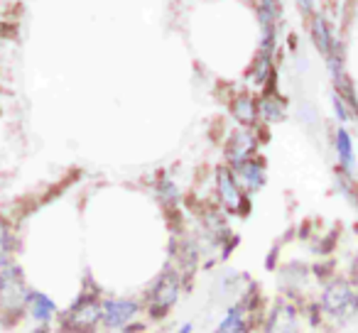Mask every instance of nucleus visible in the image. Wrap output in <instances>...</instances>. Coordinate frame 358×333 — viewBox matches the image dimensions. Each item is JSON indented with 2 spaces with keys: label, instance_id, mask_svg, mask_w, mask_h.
I'll list each match as a JSON object with an SVG mask.
<instances>
[{
  "label": "nucleus",
  "instance_id": "1",
  "mask_svg": "<svg viewBox=\"0 0 358 333\" xmlns=\"http://www.w3.org/2000/svg\"><path fill=\"white\" fill-rule=\"evenodd\" d=\"M322 306L327 313L331 316H353V309H356V294H353V287L343 279H336L331 282L322 294Z\"/></svg>",
  "mask_w": 358,
  "mask_h": 333
},
{
  "label": "nucleus",
  "instance_id": "2",
  "mask_svg": "<svg viewBox=\"0 0 358 333\" xmlns=\"http://www.w3.org/2000/svg\"><path fill=\"white\" fill-rule=\"evenodd\" d=\"M140 313V304L135 299L113 297L101 302V321L108 328H125Z\"/></svg>",
  "mask_w": 358,
  "mask_h": 333
},
{
  "label": "nucleus",
  "instance_id": "3",
  "mask_svg": "<svg viewBox=\"0 0 358 333\" xmlns=\"http://www.w3.org/2000/svg\"><path fill=\"white\" fill-rule=\"evenodd\" d=\"M179 292H182V284H179V277L177 274H162L157 279V284L152 287V304H155V311L157 313H164L169 306H174V302L179 299Z\"/></svg>",
  "mask_w": 358,
  "mask_h": 333
},
{
  "label": "nucleus",
  "instance_id": "4",
  "mask_svg": "<svg viewBox=\"0 0 358 333\" xmlns=\"http://www.w3.org/2000/svg\"><path fill=\"white\" fill-rule=\"evenodd\" d=\"M69 321H71V326L79 328V331H89L91 326H96V323L101 321V302L94 297L81 299L69 311Z\"/></svg>",
  "mask_w": 358,
  "mask_h": 333
},
{
  "label": "nucleus",
  "instance_id": "5",
  "mask_svg": "<svg viewBox=\"0 0 358 333\" xmlns=\"http://www.w3.org/2000/svg\"><path fill=\"white\" fill-rule=\"evenodd\" d=\"M25 306L30 311L32 321L37 323H50L57 316V304L47 297L45 292H27L25 297Z\"/></svg>",
  "mask_w": 358,
  "mask_h": 333
},
{
  "label": "nucleus",
  "instance_id": "6",
  "mask_svg": "<svg viewBox=\"0 0 358 333\" xmlns=\"http://www.w3.org/2000/svg\"><path fill=\"white\" fill-rule=\"evenodd\" d=\"M299 318L292 306H278L265 323V333H297Z\"/></svg>",
  "mask_w": 358,
  "mask_h": 333
},
{
  "label": "nucleus",
  "instance_id": "7",
  "mask_svg": "<svg viewBox=\"0 0 358 333\" xmlns=\"http://www.w3.org/2000/svg\"><path fill=\"white\" fill-rule=\"evenodd\" d=\"M219 191H221V201L226 204L229 211H238L241 206V189L236 184V179L231 177V172H219Z\"/></svg>",
  "mask_w": 358,
  "mask_h": 333
},
{
  "label": "nucleus",
  "instance_id": "8",
  "mask_svg": "<svg viewBox=\"0 0 358 333\" xmlns=\"http://www.w3.org/2000/svg\"><path fill=\"white\" fill-rule=\"evenodd\" d=\"M238 177L248 189H258V186L263 184V170H260V164H255V162H241Z\"/></svg>",
  "mask_w": 358,
  "mask_h": 333
},
{
  "label": "nucleus",
  "instance_id": "9",
  "mask_svg": "<svg viewBox=\"0 0 358 333\" xmlns=\"http://www.w3.org/2000/svg\"><path fill=\"white\" fill-rule=\"evenodd\" d=\"M243 316H245V306H243V304H236V306H231L229 313H226V318L219 323V328H216V333H238Z\"/></svg>",
  "mask_w": 358,
  "mask_h": 333
},
{
  "label": "nucleus",
  "instance_id": "10",
  "mask_svg": "<svg viewBox=\"0 0 358 333\" xmlns=\"http://www.w3.org/2000/svg\"><path fill=\"white\" fill-rule=\"evenodd\" d=\"M336 149H338V157H341L343 167H346V170H353V145H351V138H348L346 130H338Z\"/></svg>",
  "mask_w": 358,
  "mask_h": 333
},
{
  "label": "nucleus",
  "instance_id": "11",
  "mask_svg": "<svg viewBox=\"0 0 358 333\" xmlns=\"http://www.w3.org/2000/svg\"><path fill=\"white\" fill-rule=\"evenodd\" d=\"M6 248H8V233H6V228L0 225V267L6 265Z\"/></svg>",
  "mask_w": 358,
  "mask_h": 333
},
{
  "label": "nucleus",
  "instance_id": "12",
  "mask_svg": "<svg viewBox=\"0 0 358 333\" xmlns=\"http://www.w3.org/2000/svg\"><path fill=\"white\" fill-rule=\"evenodd\" d=\"M179 333H192V323H185V326L179 328Z\"/></svg>",
  "mask_w": 358,
  "mask_h": 333
}]
</instances>
